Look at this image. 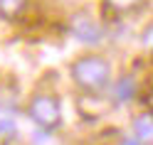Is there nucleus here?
I'll list each match as a JSON object with an SVG mask.
<instances>
[{
    "mask_svg": "<svg viewBox=\"0 0 153 145\" xmlns=\"http://www.w3.org/2000/svg\"><path fill=\"white\" fill-rule=\"evenodd\" d=\"M72 81L87 93H101L111 84V64L99 54H84L69 66Z\"/></svg>",
    "mask_w": 153,
    "mask_h": 145,
    "instance_id": "f257e3e1",
    "label": "nucleus"
},
{
    "mask_svg": "<svg viewBox=\"0 0 153 145\" xmlns=\"http://www.w3.org/2000/svg\"><path fill=\"white\" fill-rule=\"evenodd\" d=\"M27 116L32 118L37 128L45 133H52L62 125V106L54 93H35L30 106H27Z\"/></svg>",
    "mask_w": 153,
    "mask_h": 145,
    "instance_id": "f03ea898",
    "label": "nucleus"
},
{
    "mask_svg": "<svg viewBox=\"0 0 153 145\" xmlns=\"http://www.w3.org/2000/svg\"><path fill=\"white\" fill-rule=\"evenodd\" d=\"M72 35L79 42H87V44L104 42V30L91 20L89 15H76L74 20H72Z\"/></svg>",
    "mask_w": 153,
    "mask_h": 145,
    "instance_id": "7ed1b4c3",
    "label": "nucleus"
},
{
    "mask_svg": "<svg viewBox=\"0 0 153 145\" xmlns=\"http://www.w3.org/2000/svg\"><path fill=\"white\" fill-rule=\"evenodd\" d=\"M111 93H114V101L126 103V101H131L133 96H136V81H133L131 76H121V79L114 84Z\"/></svg>",
    "mask_w": 153,
    "mask_h": 145,
    "instance_id": "20e7f679",
    "label": "nucleus"
},
{
    "mask_svg": "<svg viewBox=\"0 0 153 145\" xmlns=\"http://www.w3.org/2000/svg\"><path fill=\"white\" fill-rule=\"evenodd\" d=\"M30 0H0V17L3 20H15L25 13Z\"/></svg>",
    "mask_w": 153,
    "mask_h": 145,
    "instance_id": "39448f33",
    "label": "nucleus"
},
{
    "mask_svg": "<svg viewBox=\"0 0 153 145\" xmlns=\"http://www.w3.org/2000/svg\"><path fill=\"white\" fill-rule=\"evenodd\" d=\"M133 133H136V140L138 143H151V135H153V123H151V113H143L133 121Z\"/></svg>",
    "mask_w": 153,
    "mask_h": 145,
    "instance_id": "423d86ee",
    "label": "nucleus"
},
{
    "mask_svg": "<svg viewBox=\"0 0 153 145\" xmlns=\"http://www.w3.org/2000/svg\"><path fill=\"white\" fill-rule=\"evenodd\" d=\"M143 3V0H106V5L111 7V10H116V13H128L133 10V7H138Z\"/></svg>",
    "mask_w": 153,
    "mask_h": 145,
    "instance_id": "0eeeda50",
    "label": "nucleus"
},
{
    "mask_svg": "<svg viewBox=\"0 0 153 145\" xmlns=\"http://www.w3.org/2000/svg\"><path fill=\"white\" fill-rule=\"evenodd\" d=\"M15 135V123L13 121H0V138H13Z\"/></svg>",
    "mask_w": 153,
    "mask_h": 145,
    "instance_id": "6e6552de",
    "label": "nucleus"
},
{
    "mask_svg": "<svg viewBox=\"0 0 153 145\" xmlns=\"http://www.w3.org/2000/svg\"><path fill=\"white\" fill-rule=\"evenodd\" d=\"M121 145H143V143H138L136 138H123V140H121Z\"/></svg>",
    "mask_w": 153,
    "mask_h": 145,
    "instance_id": "1a4fd4ad",
    "label": "nucleus"
},
{
    "mask_svg": "<svg viewBox=\"0 0 153 145\" xmlns=\"http://www.w3.org/2000/svg\"><path fill=\"white\" fill-rule=\"evenodd\" d=\"M0 145H3V143H0Z\"/></svg>",
    "mask_w": 153,
    "mask_h": 145,
    "instance_id": "9d476101",
    "label": "nucleus"
}]
</instances>
